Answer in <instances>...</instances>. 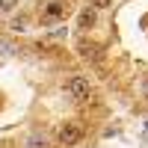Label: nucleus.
Here are the masks:
<instances>
[{
  "label": "nucleus",
  "mask_w": 148,
  "mask_h": 148,
  "mask_svg": "<svg viewBox=\"0 0 148 148\" xmlns=\"http://www.w3.org/2000/svg\"><path fill=\"white\" fill-rule=\"evenodd\" d=\"M65 92L74 98V101H89V95H92V83H89V77H83V74H74V77L65 83Z\"/></svg>",
  "instance_id": "f257e3e1"
},
{
  "label": "nucleus",
  "mask_w": 148,
  "mask_h": 148,
  "mask_svg": "<svg viewBox=\"0 0 148 148\" xmlns=\"http://www.w3.org/2000/svg\"><path fill=\"white\" fill-rule=\"evenodd\" d=\"M80 139H83V125L80 121H65L59 127V142L62 145H77Z\"/></svg>",
  "instance_id": "f03ea898"
},
{
  "label": "nucleus",
  "mask_w": 148,
  "mask_h": 148,
  "mask_svg": "<svg viewBox=\"0 0 148 148\" xmlns=\"http://www.w3.org/2000/svg\"><path fill=\"white\" fill-rule=\"evenodd\" d=\"M45 18H65V3H59V0H51V3L45 6Z\"/></svg>",
  "instance_id": "7ed1b4c3"
},
{
  "label": "nucleus",
  "mask_w": 148,
  "mask_h": 148,
  "mask_svg": "<svg viewBox=\"0 0 148 148\" xmlns=\"http://www.w3.org/2000/svg\"><path fill=\"white\" fill-rule=\"evenodd\" d=\"M92 24H95V12H89V9H86L83 15H80V21H77V30H89Z\"/></svg>",
  "instance_id": "20e7f679"
},
{
  "label": "nucleus",
  "mask_w": 148,
  "mask_h": 148,
  "mask_svg": "<svg viewBox=\"0 0 148 148\" xmlns=\"http://www.w3.org/2000/svg\"><path fill=\"white\" fill-rule=\"evenodd\" d=\"M27 148H47V139L42 136V133H33V136L27 139Z\"/></svg>",
  "instance_id": "39448f33"
},
{
  "label": "nucleus",
  "mask_w": 148,
  "mask_h": 148,
  "mask_svg": "<svg viewBox=\"0 0 148 148\" xmlns=\"http://www.w3.org/2000/svg\"><path fill=\"white\" fill-rule=\"evenodd\" d=\"M80 56H86V59H89V56H92V59H98V47L83 42V45H80Z\"/></svg>",
  "instance_id": "423d86ee"
},
{
  "label": "nucleus",
  "mask_w": 148,
  "mask_h": 148,
  "mask_svg": "<svg viewBox=\"0 0 148 148\" xmlns=\"http://www.w3.org/2000/svg\"><path fill=\"white\" fill-rule=\"evenodd\" d=\"M92 9H107V6H113V0H89Z\"/></svg>",
  "instance_id": "0eeeda50"
},
{
  "label": "nucleus",
  "mask_w": 148,
  "mask_h": 148,
  "mask_svg": "<svg viewBox=\"0 0 148 148\" xmlns=\"http://www.w3.org/2000/svg\"><path fill=\"white\" fill-rule=\"evenodd\" d=\"M15 6H18V0H0V9L3 12H12Z\"/></svg>",
  "instance_id": "6e6552de"
},
{
  "label": "nucleus",
  "mask_w": 148,
  "mask_h": 148,
  "mask_svg": "<svg viewBox=\"0 0 148 148\" xmlns=\"http://www.w3.org/2000/svg\"><path fill=\"white\" fill-rule=\"evenodd\" d=\"M142 95H145V98H148V77H145V80H142Z\"/></svg>",
  "instance_id": "1a4fd4ad"
}]
</instances>
